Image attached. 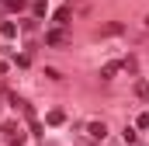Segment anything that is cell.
I'll return each instance as SVG.
<instances>
[{
    "label": "cell",
    "mask_w": 149,
    "mask_h": 146,
    "mask_svg": "<svg viewBox=\"0 0 149 146\" xmlns=\"http://www.w3.org/2000/svg\"><path fill=\"white\" fill-rule=\"evenodd\" d=\"M3 136H7V143H10V146H21V143H24V132H21L17 122H3Z\"/></svg>",
    "instance_id": "1"
},
{
    "label": "cell",
    "mask_w": 149,
    "mask_h": 146,
    "mask_svg": "<svg viewBox=\"0 0 149 146\" xmlns=\"http://www.w3.org/2000/svg\"><path fill=\"white\" fill-rule=\"evenodd\" d=\"M66 42H70V32H66V28H52V32H49V45L59 49V45H66Z\"/></svg>",
    "instance_id": "2"
},
{
    "label": "cell",
    "mask_w": 149,
    "mask_h": 146,
    "mask_svg": "<svg viewBox=\"0 0 149 146\" xmlns=\"http://www.w3.org/2000/svg\"><path fill=\"white\" fill-rule=\"evenodd\" d=\"M45 122H49V125H63V122H66V111H63V108H52Z\"/></svg>",
    "instance_id": "3"
},
{
    "label": "cell",
    "mask_w": 149,
    "mask_h": 146,
    "mask_svg": "<svg viewBox=\"0 0 149 146\" xmlns=\"http://www.w3.org/2000/svg\"><path fill=\"white\" fill-rule=\"evenodd\" d=\"M0 35H3V38H14V35H17V25H14V21H0Z\"/></svg>",
    "instance_id": "4"
},
{
    "label": "cell",
    "mask_w": 149,
    "mask_h": 146,
    "mask_svg": "<svg viewBox=\"0 0 149 146\" xmlns=\"http://www.w3.org/2000/svg\"><path fill=\"white\" fill-rule=\"evenodd\" d=\"M90 136L104 139V136H108V125H104V122H90Z\"/></svg>",
    "instance_id": "5"
},
{
    "label": "cell",
    "mask_w": 149,
    "mask_h": 146,
    "mask_svg": "<svg viewBox=\"0 0 149 146\" xmlns=\"http://www.w3.org/2000/svg\"><path fill=\"white\" fill-rule=\"evenodd\" d=\"M121 32H125V25H118V21H111V25H104V32H101V35H121Z\"/></svg>",
    "instance_id": "6"
},
{
    "label": "cell",
    "mask_w": 149,
    "mask_h": 146,
    "mask_svg": "<svg viewBox=\"0 0 149 146\" xmlns=\"http://www.w3.org/2000/svg\"><path fill=\"white\" fill-rule=\"evenodd\" d=\"M118 66H121V63H108V66H104V70H101V77H104V80H111L114 73H118Z\"/></svg>",
    "instance_id": "7"
},
{
    "label": "cell",
    "mask_w": 149,
    "mask_h": 146,
    "mask_svg": "<svg viewBox=\"0 0 149 146\" xmlns=\"http://www.w3.org/2000/svg\"><path fill=\"white\" fill-rule=\"evenodd\" d=\"M56 21H59V25H70V7H59V11H56Z\"/></svg>",
    "instance_id": "8"
},
{
    "label": "cell",
    "mask_w": 149,
    "mask_h": 146,
    "mask_svg": "<svg viewBox=\"0 0 149 146\" xmlns=\"http://www.w3.org/2000/svg\"><path fill=\"white\" fill-rule=\"evenodd\" d=\"M31 11H35V18H42V14H45L49 7H45V0H35V7H31Z\"/></svg>",
    "instance_id": "9"
},
{
    "label": "cell",
    "mask_w": 149,
    "mask_h": 146,
    "mask_svg": "<svg viewBox=\"0 0 149 146\" xmlns=\"http://www.w3.org/2000/svg\"><path fill=\"white\" fill-rule=\"evenodd\" d=\"M31 132H35L38 139H42V132H45V125H42V122H35V118H31Z\"/></svg>",
    "instance_id": "10"
},
{
    "label": "cell",
    "mask_w": 149,
    "mask_h": 146,
    "mask_svg": "<svg viewBox=\"0 0 149 146\" xmlns=\"http://www.w3.org/2000/svg\"><path fill=\"white\" fill-rule=\"evenodd\" d=\"M3 4H7V11H21V7H24L21 0H3Z\"/></svg>",
    "instance_id": "11"
},
{
    "label": "cell",
    "mask_w": 149,
    "mask_h": 146,
    "mask_svg": "<svg viewBox=\"0 0 149 146\" xmlns=\"http://www.w3.org/2000/svg\"><path fill=\"white\" fill-rule=\"evenodd\" d=\"M146 25H149V18H146Z\"/></svg>",
    "instance_id": "12"
}]
</instances>
